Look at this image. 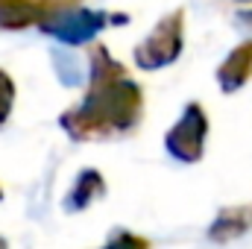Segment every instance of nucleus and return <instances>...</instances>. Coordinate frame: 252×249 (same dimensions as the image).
I'll return each instance as SVG.
<instances>
[{
  "mask_svg": "<svg viewBox=\"0 0 252 249\" xmlns=\"http://www.w3.org/2000/svg\"><path fill=\"white\" fill-rule=\"evenodd\" d=\"M88 94L62 112L59 126L73 141H106L132 132L144 115V91L106 47L94 44Z\"/></svg>",
  "mask_w": 252,
  "mask_h": 249,
  "instance_id": "obj_1",
  "label": "nucleus"
},
{
  "mask_svg": "<svg viewBox=\"0 0 252 249\" xmlns=\"http://www.w3.org/2000/svg\"><path fill=\"white\" fill-rule=\"evenodd\" d=\"M182 41H185V12L173 9L135 47V64L141 70H161L182 56Z\"/></svg>",
  "mask_w": 252,
  "mask_h": 249,
  "instance_id": "obj_2",
  "label": "nucleus"
},
{
  "mask_svg": "<svg viewBox=\"0 0 252 249\" xmlns=\"http://www.w3.org/2000/svg\"><path fill=\"white\" fill-rule=\"evenodd\" d=\"M126 21H129V15H124V12H91V9L73 6V9H64L59 15H53L41 27V32L53 35L62 44L79 47V44L94 41V35L103 32L106 27H118V24H126Z\"/></svg>",
  "mask_w": 252,
  "mask_h": 249,
  "instance_id": "obj_3",
  "label": "nucleus"
},
{
  "mask_svg": "<svg viewBox=\"0 0 252 249\" xmlns=\"http://www.w3.org/2000/svg\"><path fill=\"white\" fill-rule=\"evenodd\" d=\"M205 135H208V118H205V109L199 103H188L182 118L170 126L167 138H164V147L167 153L182 161V164H193L202 158L205 153Z\"/></svg>",
  "mask_w": 252,
  "mask_h": 249,
  "instance_id": "obj_4",
  "label": "nucleus"
},
{
  "mask_svg": "<svg viewBox=\"0 0 252 249\" xmlns=\"http://www.w3.org/2000/svg\"><path fill=\"white\" fill-rule=\"evenodd\" d=\"M79 3L82 0H0V30H41L53 15Z\"/></svg>",
  "mask_w": 252,
  "mask_h": 249,
  "instance_id": "obj_5",
  "label": "nucleus"
},
{
  "mask_svg": "<svg viewBox=\"0 0 252 249\" xmlns=\"http://www.w3.org/2000/svg\"><path fill=\"white\" fill-rule=\"evenodd\" d=\"M250 79H252V41H244L226 56V62L217 67V82H220L223 94H235Z\"/></svg>",
  "mask_w": 252,
  "mask_h": 249,
  "instance_id": "obj_6",
  "label": "nucleus"
},
{
  "mask_svg": "<svg viewBox=\"0 0 252 249\" xmlns=\"http://www.w3.org/2000/svg\"><path fill=\"white\" fill-rule=\"evenodd\" d=\"M247 229H252V205L226 208V211H220V217H217L214 226L208 229V238H211V241H232V238L244 235Z\"/></svg>",
  "mask_w": 252,
  "mask_h": 249,
  "instance_id": "obj_7",
  "label": "nucleus"
},
{
  "mask_svg": "<svg viewBox=\"0 0 252 249\" xmlns=\"http://www.w3.org/2000/svg\"><path fill=\"white\" fill-rule=\"evenodd\" d=\"M100 193H106L103 176H100L97 170H82L79 179H76L73 187H70L67 199H64V208H67V211H82V208H88Z\"/></svg>",
  "mask_w": 252,
  "mask_h": 249,
  "instance_id": "obj_8",
  "label": "nucleus"
},
{
  "mask_svg": "<svg viewBox=\"0 0 252 249\" xmlns=\"http://www.w3.org/2000/svg\"><path fill=\"white\" fill-rule=\"evenodd\" d=\"M103 249H150V241L141 238V235H135V232H124V229H118V232H112L109 244H106Z\"/></svg>",
  "mask_w": 252,
  "mask_h": 249,
  "instance_id": "obj_9",
  "label": "nucleus"
},
{
  "mask_svg": "<svg viewBox=\"0 0 252 249\" xmlns=\"http://www.w3.org/2000/svg\"><path fill=\"white\" fill-rule=\"evenodd\" d=\"M12 106H15V82L6 70H0V126L9 121Z\"/></svg>",
  "mask_w": 252,
  "mask_h": 249,
  "instance_id": "obj_10",
  "label": "nucleus"
},
{
  "mask_svg": "<svg viewBox=\"0 0 252 249\" xmlns=\"http://www.w3.org/2000/svg\"><path fill=\"white\" fill-rule=\"evenodd\" d=\"M0 249H9V247H6V241H3V238H0Z\"/></svg>",
  "mask_w": 252,
  "mask_h": 249,
  "instance_id": "obj_11",
  "label": "nucleus"
},
{
  "mask_svg": "<svg viewBox=\"0 0 252 249\" xmlns=\"http://www.w3.org/2000/svg\"><path fill=\"white\" fill-rule=\"evenodd\" d=\"M238 3H252V0H238Z\"/></svg>",
  "mask_w": 252,
  "mask_h": 249,
  "instance_id": "obj_12",
  "label": "nucleus"
},
{
  "mask_svg": "<svg viewBox=\"0 0 252 249\" xmlns=\"http://www.w3.org/2000/svg\"><path fill=\"white\" fill-rule=\"evenodd\" d=\"M0 199H3V190H0Z\"/></svg>",
  "mask_w": 252,
  "mask_h": 249,
  "instance_id": "obj_13",
  "label": "nucleus"
}]
</instances>
